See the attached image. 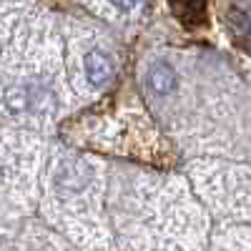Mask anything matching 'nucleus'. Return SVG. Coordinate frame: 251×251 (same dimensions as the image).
Instances as JSON below:
<instances>
[{
	"instance_id": "1",
	"label": "nucleus",
	"mask_w": 251,
	"mask_h": 251,
	"mask_svg": "<svg viewBox=\"0 0 251 251\" xmlns=\"http://www.w3.org/2000/svg\"><path fill=\"white\" fill-rule=\"evenodd\" d=\"M86 75H88V80L93 83L96 88L111 83L113 80V63H111V58L106 53H100V50H91L86 55Z\"/></svg>"
},
{
	"instance_id": "2",
	"label": "nucleus",
	"mask_w": 251,
	"mask_h": 251,
	"mask_svg": "<svg viewBox=\"0 0 251 251\" xmlns=\"http://www.w3.org/2000/svg\"><path fill=\"white\" fill-rule=\"evenodd\" d=\"M171 10L181 23L201 25L206 20V0H171Z\"/></svg>"
},
{
	"instance_id": "3",
	"label": "nucleus",
	"mask_w": 251,
	"mask_h": 251,
	"mask_svg": "<svg viewBox=\"0 0 251 251\" xmlns=\"http://www.w3.org/2000/svg\"><path fill=\"white\" fill-rule=\"evenodd\" d=\"M149 86L158 96L171 93L176 88V73H174V68L166 66V63H156V66H151V71H149Z\"/></svg>"
},
{
	"instance_id": "4",
	"label": "nucleus",
	"mask_w": 251,
	"mask_h": 251,
	"mask_svg": "<svg viewBox=\"0 0 251 251\" xmlns=\"http://www.w3.org/2000/svg\"><path fill=\"white\" fill-rule=\"evenodd\" d=\"M111 3H113L118 10H131V8L138 3V0H111Z\"/></svg>"
}]
</instances>
